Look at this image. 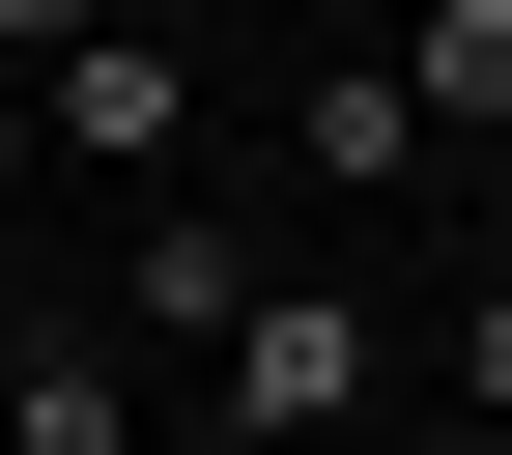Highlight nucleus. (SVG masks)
<instances>
[{"label": "nucleus", "mask_w": 512, "mask_h": 455, "mask_svg": "<svg viewBox=\"0 0 512 455\" xmlns=\"http://www.w3.org/2000/svg\"><path fill=\"white\" fill-rule=\"evenodd\" d=\"M370 427H399V313L342 256H256V313L171 370V455H370Z\"/></svg>", "instance_id": "obj_1"}, {"label": "nucleus", "mask_w": 512, "mask_h": 455, "mask_svg": "<svg viewBox=\"0 0 512 455\" xmlns=\"http://www.w3.org/2000/svg\"><path fill=\"white\" fill-rule=\"evenodd\" d=\"M29 171H114V200H171V171H200V57H171L143 0H86V29L29 57Z\"/></svg>", "instance_id": "obj_2"}, {"label": "nucleus", "mask_w": 512, "mask_h": 455, "mask_svg": "<svg viewBox=\"0 0 512 455\" xmlns=\"http://www.w3.org/2000/svg\"><path fill=\"white\" fill-rule=\"evenodd\" d=\"M228 313H256V228L200 200V171H171V200H114V342H143V370H200Z\"/></svg>", "instance_id": "obj_3"}, {"label": "nucleus", "mask_w": 512, "mask_h": 455, "mask_svg": "<svg viewBox=\"0 0 512 455\" xmlns=\"http://www.w3.org/2000/svg\"><path fill=\"white\" fill-rule=\"evenodd\" d=\"M0 455H171V370L114 342V313H29V342H0Z\"/></svg>", "instance_id": "obj_4"}, {"label": "nucleus", "mask_w": 512, "mask_h": 455, "mask_svg": "<svg viewBox=\"0 0 512 455\" xmlns=\"http://www.w3.org/2000/svg\"><path fill=\"white\" fill-rule=\"evenodd\" d=\"M285 171H313V200H342V228H399V200H427V171H456V143H427V114H399V57H285Z\"/></svg>", "instance_id": "obj_5"}, {"label": "nucleus", "mask_w": 512, "mask_h": 455, "mask_svg": "<svg viewBox=\"0 0 512 455\" xmlns=\"http://www.w3.org/2000/svg\"><path fill=\"white\" fill-rule=\"evenodd\" d=\"M399 114L427 143H512V0H399Z\"/></svg>", "instance_id": "obj_6"}, {"label": "nucleus", "mask_w": 512, "mask_h": 455, "mask_svg": "<svg viewBox=\"0 0 512 455\" xmlns=\"http://www.w3.org/2000/svg\"><path fill=\"white\" fill-rule=\"evenodd\" d=\"M456 427H512V256L456 285Z\"/></svg>", "instance_id": "obj_7"}, {"label": "nucleus", "mask_w": 512, "mask_h": 455, "mask_svg": "<svg viewBox=\"0 0 512 455\" xmlns=\"http://www.w3.org/2000/svg\"><path fill=\"white\" fill-rule=\"evenodd\" d=\"M370 455H512V427H456V399H399V427H370Z\"/></svg>", "instance_id": "obj_8"}, {"label": "nucleus", "mask_w": 512, "mask_h": 455, "mask_svg": "<svg viewBox=\"0 0 512 455\" xmlns=\"http://www.w3.org/2000/svg\"><path fill=\"white\" fill-rule=\"evenodd\" d=\"M57 29H86V0H0V86H29V57H57Z\"/></svg>", "instance_id": "obj_9"}, {"label": "nucleus", "mask_w": 512, "mask_h": 455, "mask_svg": "<svg viewBox=\"0 0 512 455\" xmlns=\"http://www.w3.org/2000/svg\"><path fill=\"white\" fill-rule=\"evenodd\" d=\"M0 200H29V86H0Z\"/></svg>", "instance_id": "obj_10"}]
</instances>
